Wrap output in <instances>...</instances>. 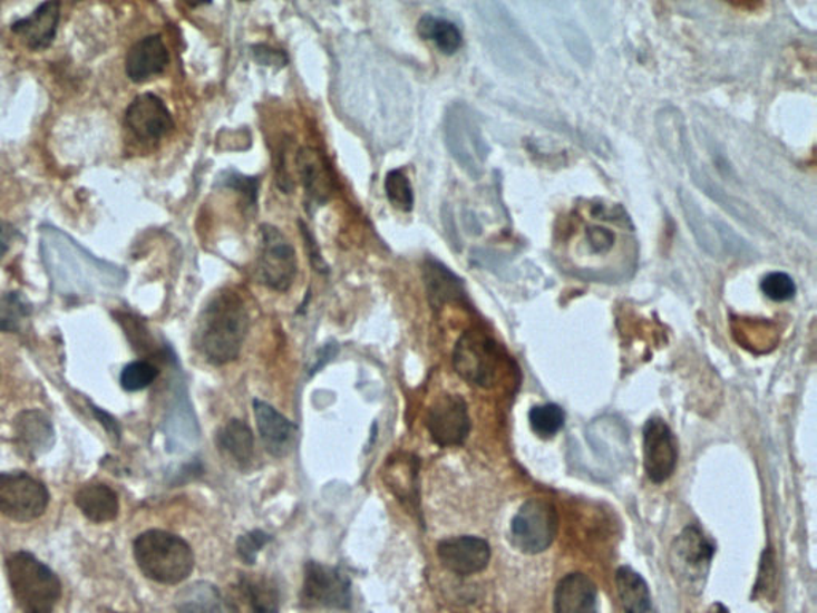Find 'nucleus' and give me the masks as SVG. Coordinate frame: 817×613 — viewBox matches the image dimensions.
<instances>
[{
    "mask_svg": "<svg viewBox=\"0 0 817 613\" xmlns=\"http://www.w3.org/2000/svg\"><path fill=\"white\" fill-rule=\"evenodd\" d=\"M40 254L51 286L62 295H88L101 290H117L127 273L116 264L99 260L72 236L54 225L40 228Z\"/></svg>",
    "mask_w": 817,
    "mask_h": 613,
    "instance_id": "nucleus-1",
    "label": "nucleus"
},
{
    "mask_svg": "<svg viewBox=\"0 0 817 613\" xmlns=\"http://www.w3.org/2000/svg\"><path fill=\"white\" fill-rule=\"evenodd\" d=\"M250 330V313L242 295L234 290L214 294L198 317L194 346L206 363H232L242 352Z\"/></svg>",
    "mask_w": 817,
    "mask_h": 613,
    "instance_id": "nucleus-2",
    "label": "nucleus"
},
{
    "mask_svg": "<svg viewBox=\"0 0 817 613\" xmlns=\"http://www.w3.org/2000/svg\"><path fill=\"white\" fill-rule=\"evenodd\" d=\"M133 555L139 571L161 585H179L195 567L191 545L166 531L143 532L133 543Z\"/></svg>",
    "mask_w": 817,
    "mask_h": 613,
    "instance_id": "nucleus-3",
    "label": "nucleus"
},
{
    "mask_svg": "<svg viewBox=\"0 0 817 613\" xmlns=\"http://www.w3.org/2000/svg\"><path fill=\"white\" fill-rule=\"evenodd\" d=\"M7 577L23 613H54L61 600V580L47 564L28 552L7 557Z\"/></svg>",
    "mask_w": 817,
    "mask_h": 613,
    "instance_id": "nucleus-4",
    "label": "nucleus"
},
{
    "mask_svg": "<svg viewBox=\"0 0 817 613\" xmlns=\"http://www.w3.org/2000/svg\"><path fill=\"white\" fill-rule=\"evenodd\" d=\"M453 361L461 379L483 389L497 386L509 366L500 343L480 330L464 332L454 349Z\"/></svg>",
    "mask_w": 817,
    "mask_h": 613,
    "instance_id": "nucleus-5",
    "label": "nucleus"
},
{
    "mask_svg": "<svg viewBox=\"0 0 817 613\" xmlns=\"http://www.w3.org/2000/svg\"><path fill=\"white\" fill-rule=\"evenodd\" d=\"M560 515L545 497L528 498L512 520V543L517 552L539 555L556 541Z\"/></svg>",
    "mask_w": 817,
    "mask_h": 613,
    "instance_id": "nucleus-6",
    "label": "nucleus"
},
{
    "mask_svg": "<svg viewBox=\"0 0 817 613\" xmlns=\"http://www.w3.org/2000/svg\"><path fill=\"white\" fill-rule=\"evenodd\" d=\"M259 279L273 291L290 290L298 275L294 246L279 228L264 224L259 227Z\"/></svg>",
    "mask_w": 817,
    "mask_h": 613,
    "instance_id": "nucleus-7",
    "label": "nucleus"
},
{
    "mask_svg": "<svg viewBox=\"0 0 817 613\" xmlns=\"http://www.w3.org/2000/svg\"><path fill=\"white\" fill-rule=\"evenodd\" d=\"M299 604L304 609L349 611L351 607L350 578L338 567L309 561L304 567V582L299 593Z\"/></svg>",
    "mask_w": 817,
    "mask_h": 613,
    "instance_id": "nucleus-8",
    "label": "nucleus"
},
{
    "mask_svg": "<svg viewBox=\"0 0 817 613\" xmlns=\"http://www.w3.org/2000/svg\"><path fill=\"white\" fill-rule=\"evenodd\" d=\"M50 494L46 484L25 471L0 473V513L17 523H29L46 513Z\"/></svg>",
    "mask_w": 817,
    "mask_h": 613,
    "instance_id": "nucleus-9",
    "label": "nucleus"
},
{
    "mask_svg": "<svg viewBox=\"0 0 817 613\" xmlns=\"http://www.w3.org/2000/svg\"><path fill=\"white\" fill-rule=\"evenodd\" d=\"M446 142L450 153L469 175L479 176L483 173L487 157L486 142L467 106L450 107L446 117Z\"/></svg>",
    "mask_w": 817,
    "mask_h": 613,
    "instance_id": "nucleus-10",
    "label": "nucleus"
},
{
    "mask_svg": "<svg viewBox=\"0 0 817 613\" xmlns=\"http://www.w3.org/2000/svg\"><path fill=\"white\" fill-rule=\"evenodd\" d=\"M427 428L439 448L464 445L471 431L467 401L460 395H442L428 409Z\"/></svg>",
    "mask_w": 817,
    "mask_h": 613,
    "instance_id": "nucleus-11",
    "label": "nucleus"
},
{
    "mask_svg": "<svg viewBox=\"0 0 817 613\" xmlns=\"http://www.w3.org/2000/svg\"><path fill=\"white\" fill-rule=\"evenodd\" d=\"M678 439L663 419L646 420L643 427V467L654 484H663L678 468Z\"/></svg>",
    "mask_w": 817,
    "mask_h": 613,
    "instance_id": "nucleus-12",
    "label": "nucleus"
},
{
    "mask_svg": "<svg viewBox=\"0 0 817 613\" xmlns=\"http://www.w3.org/2000/svg\"><path fill=\"white\" fill-rule=\"evenodd\" d=\"M436 555L447 571L460 577L479 574L490 563V545L475 535L444 538L436 546Z\"/></svg>",
    "mask_w": 817,
    "mask_h": 613,
    "instance_id": "nucleus-13",
    "label": "nucleus"
},
{
    "mask_svg": "<svg viewBox=\"0 0 817 613\" xmlns=\"http://www.w3.org/2000/svg\"><path fill=\"white\" fill-rule=\"evenodd\" d=\"M125 124L135 138L144 143L161 142L175 128L168 107L153 94L139 95L133 99L125 114Z\"/></svg>",
    "mask_w": 817,
    "mask_h": 613,
    "instance_id": "nucleus-14",
    "label": "nucleus"
},
{
    "mask_svg": "<svg viewBox=\"0 0 817 613\" xmlns=\"http://www.w3.org/2000/svg\"><path fill=\"white\" fill-rule=\"evenodd\" d=\"M672 566L690 582L702 580L711 567L716 545L698 526L685 527L672 543Z\"/></svg>",
    "mask_w": 817,
    "mask_h": 613,
    "instance_id": "nucleus-15",
    "label": "nucleus"
},
{
    "mask_svg": "<svg viewBox=\"0 0 817 613\" xmlns=\"http://www.w3.org/2000/svg\"><path fill=\"white\" fill-rule=\"evenodd\" d=\"M602 223H590L582 228V235L576 239V249L573 256L576 264L582 265L583 261L587 262V269L593 267V262L597 260L609 261L610 256L620 254L626 250V239L613 228L615 217H601Z\"/></svg>",
    "mask_w": 817,
    "mask_h": 613,
    "instance_id": "nucleus-16",
    "label": "nucleus"
},
{
    "mask_svg": "<svg viewBox=\"0 0 817 613\" xmlns=\"http://www.w3.org/2000/svg\"><path fill=\"white\" fill-rule=\"evenodd\" d=\"M254 416L262 445L270 456L283 459L294 448L298 427L290 419L276 411L269 402L254 400Z\"/></svg>",
    "mask_w": 817,
    "mask_h": 613,
    "instance_id": "nucleus-17",
    "label": "nucleus"
},
{
    "mask_svg": "<svg viewBox=\"0 0 817 613\" xmlns=\"http://www.w3.org/2000/svg\"><path fill=\"white\" fill-rule=\"evenodd\" d=\"M13 434L18 453L31 460L48 453L55 442L54 425L39 409L18 413L13 422Z\"/></svg>",
    "mask_w": 817,
    "mask_h": 613,
    "instance_id": "nucleus-18",
    "label": "nucleus"
},
{
    "mask_svg": "<svg viewBox=\"0 0 817 613\" xmlns=\"http://www.w3.org/2000/svg\"><path fill=\"white\" fill-rule=\"evenodd\" d=\"M682 153L685 155L687 160H689L690 175L693 177L694 184H697V186L700 187L709 198L719 203L724 212L730 213L735 220L741 221V223L750 225V227L753 228L760 227L759 217H757L756 213L749 208L748 203L739 201V198L733 197V195H728L727 192H724L722 187L712 179L711 175L706 172L704 166L700 165V162H698V158L693 155V150H691L689 136H685V139H683Z\"/></svg>",
    "mask_w": 817,
    "mask_h": 613,
    "instance_id": "nucleus-19",
    "label": "nucleus"
},
{
    "mask_svg": "<svg viewBox=\"0 0 817 613\" xmlns=\"http://www.w3.org/2000/svg\"><path fill=\"white\" fill-rule=\"evenodd\" d=\"M419 470L420 461L412 454H397L387 460L383 468L388 490L414 513L419 512L420 505Z\"/></svg>",
    "mask_w": 817,
    "mask_h": 613,
    "instance_id": "nucleus-20",
    "label": "nucleus"
},
{
    "mask_svg": "<svg viewBox=\"0 0 817 613\" xmlns=\"http://www.w3.org/2000/svg\"><path fill=\"white\" fill-rule=\"evenodd\" d=\"M168 65L169 53L164 39L157 35L147 36L129 48L125 59V71L132 82L143 84L155 76H161Z\"/></svg>",
    "mask_w": 817,
    "mask_h": 613,
    "instance_id": "nucleus-21",
    "label": "nucleus"
},
{
    "mask_svg": "<svg viewBox=\"0 0 817 613\" xmlns=\"http://www.w3.org/2000/svg\"><path fill=\"white\" fill-rule=\"evenodd\" d=\"M61 3L43 2L29 14L12 25V32L31 50H46L57 36Z\"/></svg>",
    "mask_w": 817,
    "mask_h": 613,
    "instance_id": "nucleus-22",
    "label": "nucleus"
},
{
    "mask_svg": "<svg viewBox=\"0 0 817 613\" xmlns=\"http://www.w3.org/2000/svg\"><path fill=\"white\" fill-rule=\"evenodd\" d=\"M554 613H599L597 586L582 572H572L557 583Z\"/></svg>",
    "mask_w": 817,
    "mask_h": 613,
    "instance_id": "nucleus-23",
    "label": "nucleus"
},
{
    "mask_svg": "<svg viewBox=\"0 0 817 613\" xmlns=\"http://www.w3.org/2000/svg\"><path fill=\"white\" fill-rule=\"evenodd\" d=\"M299 176L312 205H323L334 192L331 172L323 155L312 147H304L298 154Z\"/></svg>",
    "mask_w": 817,
    "mask_h": 613,
    "instance_id": "nucleus-24",
    "label": "nucleus"
},
{
    "mask_svg": "<svg viewBox=\"0 0 817 613\" xmlns=\"http://www.w3.org/2000/svg\"><path fill=\"white\" fill-rule=\"evenodd\" d=\"M177 613H239V607L214 583L195 582L176 596Z\"/></svg>",
    "mask_w": 817,
    "mask_h": 613,
    "instance_id": "nucleus-25",
    "label": "nucleus"
},
{
    "mask_svg": "<svg viewBox=\"0 0 817 613\" xmlns=\"http://www.w3.org/2000/svg\"><path fill=\"white\" fill-rule=\"evenodd\" d=\"M77 508L91 523L105 524L117 519L120 504L116 490L107 484L91 483L80 487L76 494Z\"/></svg>",
    "mask_w": 817,
    "mask_h": 613,
    "instance_id": "nucleus-26",
    "label": "nucleus"
},
{
    "mask_svg": "<svg viewBox=\"0 0 817 613\" xmlns=\"http://www.w3.org/2000/svg\"><path fill=\"white\" fill-rule=\"evenodd\" d=\"M424 279L427 284L428 299L435 309H439L447 302L460 301L465 295L461 280L441 262L428 260L424 267Z\"/></svg>",
    "mask_w": 817,
    "mask_h": 613,
    "instance_id": "nucleus-27",
    "label": "nucleus"
},
{
    "mask_svg": "<svg viewBox=\"0 0 817 613\" xmlns=\"http://www.w3.org/2000/svg\"><path fill=\"white\" fill-rule=\"evenodd\" d=\"M615 583L624 613H656L649 585L641 574L631 567H620L616 571Z\"/></svg>",
    "mask_w": 817,
    "mask_h": 613,
    "instance_id": "nucleus-28",
    "label": "nucleus"
},
{
    "mask_svg": "<svg viewBox=\"0 0 817 613\" xmlns=\"http://www.w3.org/2000/svg\"><path fill=\"white\" fill-rule=\"evenodd\" d=\"M217 448L239 465L250 464L254 454V437L243 420L232 419L217 431Z\"/></svg>",
    "mask_w": 817,
    "mask_h": 613,
    "instance_id": "nucleus-29",
    "label": "nucleus"
},
{
    "mask_svg": "<svg viewBox=\"0 0 817 613\" xmlns=\"http://www.w3.org/2000/svg\"><path fill=\"white\" fill-rule=\"evenodd\" d=\"M678 197L680 206H682L683 216H685L687 224H689L691 234L697 240L698 245L701 246L706 253L711 256L719 254V246L716 243V235H713L712 223H708L704 213L700 208V203L694 201L693 195L685 189H679Z\"/></svg>",
    "mask_w": 817,
    "mask_h": 613,
    "instance_id": "nucleus-30",
    "label": "nucleus"
},
{
    "mask_svg": "<svg viewBox=\"0 0 817 613\" xmlns=\"http://www.w3.org/2000/svg\"><path fill=\"white\" fill-rule=\"evenodd\" d=\"M417 31H419L421 39L435 42V46L444 55L457 53L461 43H464V37H461L460 29L456 25L442 20V18L432 17V14H425L421 18Z\"/></svg>",
    "mask_w": 817,
    "mask_h": 613,
    "instance_id": "nucleus-31",
    "label": "nucleus"
},
{
    "mask_svg": "<svg viewBox=\"0 0 817 613\" xmlns=\"http://www.w3.org/2000/svg\"><path fill=\"white\" fill-rule=\"evenodd\" d=\"M240 585L245 593L251 613H280V591L272 580L243 577Z\"/></svg>",
    "mask_w": 817,
    "mask_h": 613,
    "instance_id": "nucleus-32",
    "label": "nucleus"
},
{
    "mask_svg": "<svg viewBox=\"0 0 817 613\" xmlns=\"http://www.w3.org/2000/svg\"><path fill=\"white\" fill-rule=\"evenodd\" d=\"M528 422L537 437L551 439L564 428L565 413L560 406L546 402V405L534 406L531 409Z\"/></svg>",
    "mask_w": 817,
    "mask_h": 613,
    "instance_id": "nucleus-33",
    "label": "nucleus"
},
{
    "mask_svg": "<svg viewBox=\"0 0 817 613\" xmlns=\"http://www.w3.org/2000/svg\"><path fill=\"white\" fill-rule=\"evenodd\" d=\"M158 374H161V371L150 361H133V363L125 366L124 371H121V389L129 391V393L147 389L157 380Z\"/></svg>",
    "mask_w": 817,
    "mask_h": 613,
    "instance_id": "nucleus-34",
    "label": "nucleus"
},
{
    "mask_svg": "<svg viewBox=\"0 0 817 613\" xmlns=\"http://www.w3.org/2000/svg\"><path fill=\"white\" fill-rule=\"evenodd\" d=\"M386 194L388 202L399 212L409 213L414 208V191L410 181L402 169H393L388 173L386 179Z\"/></svg>",
    "mask_w": 817,
    "mask_h": 613,
    "instance_id": "nucleus-35",
    "label": "nucleus"
},
{
    "mask_svg": "<svg viewBox=\"0 0 817 613\" xmlns=\"http://www.w3.org/2000/svg\"><path fill=\"white\" fill-rule=\"evenodd\" d=\"M29 315V305L18 293L7 294L0 301V331H14Z\"/></svg>",
    "mask_w": 817,
    "mask_h": 613,
    "instance_id": "nucleus-36",
    "label": "nucleus"
},
{
    "mask_svg": "<svg viewBox=\"0 0 817 613\" xmlns=\"http://www.w3.org/2000/svg\"><path fill=\"white\" fill-rule=\"evenodd\" d=\"M272 542V535L264 531H251L247 534L240 535L236 541V553H239L240 560L246 564V566H254L257 561L259 553Z\"/></svg>",
    "mask_w": 817,
    "mask_h": 613,
    "instance_id": "nucleus-37",
    "label": "nucleus"
},
{
    "mask_svg": "<svg viewBox=\"0 0 817 613\" xmlns=\"http://www.w3.org/2000/svg\"><path fill=\"white\" fill-rule=\"evenodd\" d=\"M760 286L763 294L775 302L790 301L795 293H797V286H795L792 276L787 275V273L784 272L768 273V275L761 280Z\"/></svg>",
    "mask_w": 817,
    "mask_h": 613,
    "instance_id": "nucleus-38",
    "label": "nucleus"
},
{
    "mask_svg": "<svg viewBox=\"0 0 817 613\" xmlns=\"http://www.w3.org/2000/svg\"><path fill=\"white\" fill-rule=\"evenodd\" d=\"M562 37H564L565 47L573 55V58L580 62V65L587 66L591 62V47L587 43L586 36L583 35L582 29L576 28L573 25H565L562 28Z\"/></svg>",
    "mask_w": 817,
    "mask_h": 613,
    "instance_id": "nucleus-39",
    "label": "nucleus"
},
{
    "mask_svg": "<svg viewBox=\"0 0 817 613\" xmlns=\"http://www.w3.org/2000/svg\"><path fill=\"white\" fill-rule=\"evenodd\" d=\"M712 227L716 228V234L719 235L720 242L723 243L724 250L731 256H749L752 254V249L748 245V242L741 239L730 225L722 223V221H712Z\"/></svg>",
    "mask_w": 817,
    "mask_h": 613,
    "instance_id": "nucleus-40",
    "label": "nucleus"
},
{
    "mask_svg": "<svg viewBox=\"0 0 817 613\" xmlns=\"http://www.w3.org/2000/svg\"><path fill=\"white\" fill-rule=\"evenodd\" d=\"M776 583V567H775V555L771 549L763 553V560H761V566L759 572V578H757L756 588H753V597L767 596L770 597V591H775Z\"/></svg>",
    "mask_w": 817,
    "mask_h": 613,
    "instance_id": "nucleus-41",
    "label": "nucleus"
},
{
    "mask_svg": "<svg viewBox=\"0 0 817 613\" xmlns=\"http://www.w3.org/2000/svg\"><path fill=\"white\" fill-rule=\"evenodd\" d=\"M299 227H301L302 235H304L307 249H309L310 260H312L313 267H315L318 272H328L327 262H324L323 257H321L320 251H318L315 240H313L312 235H310L309 228H307V225L304 223H299Z\"/></svg>",
    "mask_w": 817,
    "mask_h": 613,
    "instance_id": "nucleus-42",
    "label": "nucleus"
},
{
    "mask_svg": "<svg viewBox=\"0 0 817 613\" xmlns=\"http://www.w3.org/2000/svg\"><path fill=\"white\" fill-rule=\"evenodd\" d=\"M20 235L17 228L7 221L0 220V260L7 256L10 250H12L14 239Z\"/></svg>",
    "mask_w": 817,
    "mask_h": 613,
    "instance_id": "nucleus-43",
    "label": "nucleus"
},
{
    "mask_svg": "<svg viewBox=\"0 0 817 613\" xmlns=\"http://www.w3.org/2000/svg\"><path fill=\"white\" fill-rule=\"evenodd\" d=\"M94 411L96 413V417H98L99 420H101V425H105L106 430L109 431L113 437H118L120 435V430H118V424L117 420L114 419V417H110L109 413L105 411H99L98 408H94Z\"/></svg>",
    "mask_w": 817,
    "mask_h": 613,
    "instance_id": "nucleus-44",
    "label": "nucleus"
},
{
    "mask_svg": "<svg viewBox=\"0 0 817 613\" xmlns=\"http://www.w3.org/2000/svg\"><path fill=\"white\" fill-rule=\"evenodd\" d=\"M709 613H730L723 604H713Z\"/></svg>",
    "mask_w": 817,
    "mask_h": 613,
    "instance_id": "nucleus-45",
    "label": "nucleus"
}]
</instances>
